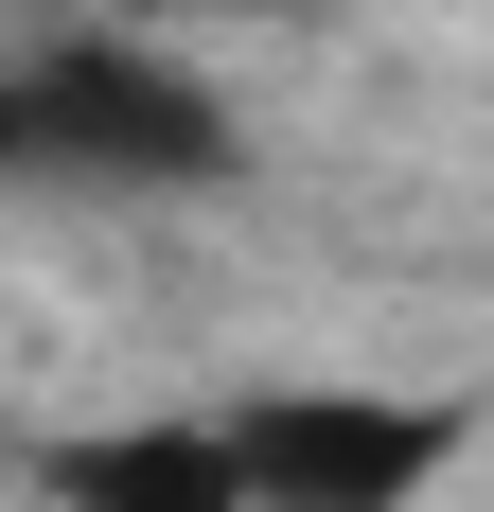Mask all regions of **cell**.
Here are the masks:
<instances>
[{
    "label": "cell",
    "mask_w": 494,
    "mask_h": 512,
    "mask_svg": "<svg viewBox=\"0 0 494 512\" xmlns=\"http://www.w3.org/2000/svg\"><path fill=\"white\" fill-rule=\"evenodd\" d=\"M0 159H18L36 195H212V177H230V106H212L177 53L36 36L18 89H0Z\"/></svg>",
    "instance_id": "6da1fadb"
},
{
    "label": "cell",
    "mask_w": 494,
    "mask_h": 512,
    "mask_svg": "<svg viewBox=\"0 0 494 512\" xmlns=\"http://www.w3.org/2000/svg\"><path fill=\"white\" fill-rule=\"evenodd\" d=\"M247 512H406L459 460V407H406V389H265L230 424Z\"/></svg>",
    "instance_id": "7a4b0ae2"
},
{
    "label": "cell",
    "mask_w": 494,
    "mask_h": 512,
    "mask_svg": "<svg viewBox=\"0 0 494 512\" xmlns=\"http://www.w3.org/2000/svg\"><path fill=\"white\" fill-rule=\"evenodd\" d=\"M53 512H247V460L230 424H89V442H53Z\"/></svg>",
    "instance_id": "3957f363"
},
{
    "label": "cell",
    "mask_w": 494,
    "mask_h": 512,
    "mask_svg": "<svg viewBox=\"0 0 494 512\" xmlns=\"http://www.w3.org/2000/svg\"><path fill=\"white\" fill-rule=\"evenodd\" d=\"M142 18H336V0H142Z\"/></svg>",
    "instance_id": "277c9868"
}]
</instances>
